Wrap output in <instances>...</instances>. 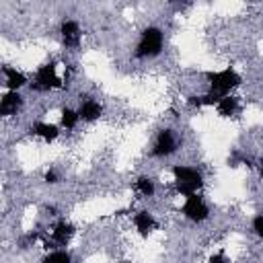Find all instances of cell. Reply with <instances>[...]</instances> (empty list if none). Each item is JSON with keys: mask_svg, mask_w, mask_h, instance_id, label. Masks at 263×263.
Returning <instances> with one entry per match:
<instances>
[{"mask_svg": "<svg viewBox=\"0 0 263 263\" xmlns=\"http://www.w3.org/2000/svg\"><path fill=\"white\" fill-rule=\"evenodd\" d=\"M173 175H175V189L181 193V195H193V193H199V189L203 187V179L201 175L191 168V166H173Z\"/></svg>", "mask_w": 263, "mask_h": 263, "instance_id": "6da1fadb", "label": "cell"}, {"mask_svg": "<svg viewBox=\"0 0 263 263\" xmlns=\"http://www.w3.org/2000/svg\"><path fill=\"white\" fill-rule=\"evenodd\" d=\"M164 37L158 27H146L140 33V41L136 45V58H156L162 51Z\"/></svg>", "mask_w": 263, "mask_h": 263, "instance_id": "7a4b0ae2", "label": "cell"}, {"mask_svg": "<svg viewBox=\"0 0 263 263\" xmlns=\"http://www.w3.org/2000/svg\"><path fill=\"white\" fill-rule=\"evenodd\" d=\"M208 82H210V92L226 97V95H230L232 88H236L240 84V76L232 68H226V70H220V72H210Z\"/></svg>", "mask_w": 263, "mask_h": 263, "instance_id": "3957f363", "label": "cell"}, {"mask_svg": "<svg viewBox=\"0 0 263 263\" xmlns=\"http://www.w3.org/2000/svg\"><path fill=\"white\" fill-rule=\"evenodd\" d=\"M33 86H35L37 90L62 88V86H64V82H62V80H60V76H58V66H55L53 62L39 66V70L35 72V78H33Z\"/></svg>", "mask_w": 263, "mask_h": 263, "instance_id": "277c9868", "label": "cell"}, {"mask_svg": "<svg viewBox=\"0 0 263 263\" xmlns=\"http://www.w3.org/2000/svg\"><path fill=\"white\" fill-rule=\"evenodd\" d=\"M183 216L187 220H191V222H203L210 216V208H208V203L203 201V197L199 193H193V195H187L185 197Z\"/></svg>", "mask_w": 263, "mask_h": 263, "instance_id": "5b68a950", "label": "cell"}, {"mask_svg": "<svg viewBox=\"0 0 263 263\" xmlns=\"http://www.w3.org/2000/svg\"><path fill=\"white\" fill-rule=\"evenodd\" d=\"M177 150V140L173 136L171 129H162L154 142V148H152V156L156 158H164V156H171L173 152Z\"/></svg>", "mask_w": 263, "mask_h": 263, "instance_id": "8992f818", "label": "cell"}, {"mask_svg": "<svg viewBox=\"0 0 263 263\" xmlns=\"http://www.w3.org/2000/svg\"><path fill=\"white\" fill-rule=\"evenodd\" d=\"M60 35H62V41H64V45L66 47H76L78 43H80V27H78V23L76 21H64L62 23V27H60Z\"/></svg>", "mask_w": 263, "mask_h": 263, "instance_id": "52a82bcc", "label": "cell"}, {"mask_svg": "<svg viewBox=\"0 0 263 263\" xmlns=\"http://www.w3.org/2000/svg\"><path fill=\"white\" fill-rule=\"evenodd\" d=\"M21 105H23V97H21L18 92L8 90V92H4L2 99H0V115L8 117V115L16 113V111L21 109Z\"/></svg>", "mask_w": 263, "mask_h": 263, "instance_id": "ba28073f", "label": "cell"}, {"mask_svg": "<svg viewBox=\"0 0 263 263\" xmlns=\"http://www.w3.org/2000/svg\"><path fill=\"white\" fill-rule=\"evenodd\" d=\"M2 72H4V84H6V88H8V90L16 92L21 86H25V84H27V76H25L21 70L10 68V66H4V68H2Z\"/></svg>", "mask_w": 263, "mask_h": 263, "instance_id": "9c48e42d", "label": "cell"}, {"mask_svg": "<svg viewBox=\"0 0 263 263\" xmlns=\"http://www.w3.org/2000/svg\"><path fill=\"white\" fill-rule=\"evenodd\" d=\"M72 236H74V226H72L70 222H66V220L58 222V224L53 226V230H51V240H53L55 245H62V247H66Z\"/></svg>", "mask_w": 263, "mask_h": 263, "instance_id": "30bf717a", "label": "cell"}, {"mask_svg": "<svg viewBox=\"0 0 263 263\" xmlns=\"http://www.w3.org/2000/svg\"><path fill=\"white\" fill-rule=\"evenodd\" d=\"M134 226H136V230L142 234V236H148L154 228H156V220H154V216L150 214V212H138L136 216H134Z\"/></svg>", "mask_w": 263, "mask_h": 263, "instance_id": "8fae6325", "label": "cell"}, {"mask_svg": "<svg viewBox=\"0 0 263 263\" xmlns=\"http://www.w3.org/2000/svg\"><path fill=\"white\" fill-rule=\"evenodd\" d=\"M101 113H103V107H101L97 101H92V99H86V101L80 105V109H78V115H80V119H84V121H95V119L101 117Z\"/></svg>", "mask_w": 263, "mask_h": 263, "instance_id": "7c38bea8", "label": "cell"}, {"mask_svg": "<svg viewBox=\"0 0 263 263\" xmlns=\"http://www.w3.org/2000/svg\"><path fill=\"white\" fill-rule=\"evenodd\" d=\"M31 132H33L35 136H39L41 140H45V142H53V140L60 136V132H58V125H53V123H45V121H39V123H35Z\"/></svg>", "mask_w": 263, "mask_h": 263, "instance_id": "4fadbf2b", "label": "cell"}, {"mask_svg": "<svg viewBox=\"0 0 263 263\" xmlns=\"http://www.w3.org/2000/svg\"><path fill=\"white\" fill-rule=\"evenodd\" d=\"M216 109H218V115L230 117V115H234L238 111V99L232 97V95H226V97L220 99V103L216 105Z\"/></svg>", "mask_w": 263, "mask_h": 263, "instance_id": "5bb4252c", "label": "cell"}, {"mask_svg": "<svg viewBox=\"0 0 263 263\" xmlns=\"http://www.w3.org/2000/svg\"><path fill=\"white\" fill-rule=\"evenodd\" d=\"M78 119H80L78 111H74V109H70V107H64V109H62V115H60V123H62V127H66V129H74L76 123H78Z\"/></svg>", "mask_w": 263, "mask_h": 263, "instance_id": "9a60e30c", "label": "cell"}, {"mask_svg": "<svg viewBox=\"0 0 263 263\" xmlns=\"http://www.w3.org/2000/svg\"><path fill=\"white\" fill-rule=\"evenodd\" d=\"M41 263H72V255L68 253V251H51L49 255H45L43 257V261Z\"/></svg>", "mask_w": 263, "mask_h": 263, "instance_id": "2e32d148", "label": "cell"}, {"mask_svg": "<svg viewBox=\"0 0 263 263\" xmlns=\"http://www.w3.org/2000/svg\"><path fill=\"white\" fill-rule=\"evenodd\" d=\"M136 189H138V193H142L144 197H150V195H154V181L150 179V177H140L138 181H136Z\"/></svg>", "mask_w": 263, "mask_h": 263, "instance_id": "e0dca14e", "label": "cell"}, {"mask_svg": "<svg viewBox=\"0 0 263 263\" xmlns=\"http://www.w3.org/2000/svg\"><path fill=\"white\" fill-rule=\"evenodd\" d=\"M253 230H255L257 236L263 238V214H259V216L253 218Z\"/></svg>", "mask_w": 263, "mask_h": 263, "instance_id": "ac0fdd59", "label": "cell"}, {"mask_svg": "<svg viewBox=\"0 0 263 263\" xmlns=\"http://www.w3.org/2000/svg\"><path fill=\"white\" fill-rule=\"evenodd\" d=\"M208 263H230L222 253H216V255H212L210 259H208Z\"/></svg>", "mask_w": 263, "mask_h": 263, "instance_id": "d6986e66", "label": "cell"}, {"mask_svg": "<svg viewBox=\"0 0 263 263\" xmlns=\"http://www.w3.org/2000/svg\"><path fill=\"white\" fill-rule=\"evenodd\" d=\"M45 181L47 183H58V173L55 171H47L45 173Z\"/></svg>", "mask_w": 263, "mask_h": 263, "instance_id": "ffe728a7", "label": "cell"}]
</instances>
